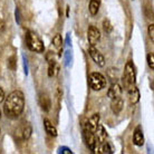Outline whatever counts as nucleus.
Instances as JSON below:
<instances>
[{
	"label": "nucleus",
	"mask_w": 154,
	"mask_h": 154,
	"mask_svg": "<svg viewBox=\"0 0 154 154\" xmlns=\"http://www.w3.org/2000/svg\"><path fill=\"white\" fill-rule=\"evenodd\" d=\"M6 28V23L2 19H0V31H4Z\"/></svg>",
	"instance_id": "26"
},
{
	"label": "nucleus",
	"mask_w": 154,
	"mask_h": 154,
	"mask_svg": "<svg viewBox=\"0 0 154 154\" xmlns=\"http://www.w3.org/2000/svg\"><path fill=\"white\" fill-rule=\"evenodd\" d=\"M100 0H91V2H89V12L93 16L97 15V12L100 10Z\"/></svg>",
	"instance_id": "16"
},
{
	"label": "nucleus",
	"mask_w": 154,
	"mask_h": 154,
	"mask_svg": "<svg viewBox=\"0 0 154 154\" xmlns=\"http://www.w3.org/2000/svg\"><path fill=\"white\" fill-rule=\"evenodd\" d=\"M83 136H84L86 145H87L93 152L97 153V152H98V147H96L97 143H96V140H95V136H94V132L89 131V130H87V128H84V131H83ZM97 146H98V145H97Z\"/></svg>",
	"instance_id": "5"
},
{
	"label": "nucleus",
	"mask_w": 154,
	"mask_h": 154,
	"mask_svg": "<svg viewBox=\"0 0 154 154\" xmlns=\"http://www.w3.org/2000/svg\"><path fill=\"white\" fill-rule=\"evenodd\" d=\"M149 36H150V38L152 42H154V25H150L149 26Z\"/></svg>",
	"instance_id": "24"
},
{
	"label": "nucleus",
	"mask_w": 154,
	"mask_h": 154,
	"mask_svg": "<svg viewBox=\"0 0 154 154\" xmlns=\"http://www.w3.org/2000/svg\"><path fill=\"white\" fill-rule=\"evenodd\" d=\"M107 76L109 79H112L113 82H116L119 79V70L116 69V68H108L107 69Z\"/></svg>",
	"instance_id": "17"
},
{
	"label": "nucleus",
	"mask_w": 154,
	"mask_h": 154,
	"mask_svg": "<svg viewBox=\"0 0 154 154\" xmlns=\"http://www.w3.org/2000/svg\"><path fill=\"white\" fill-rule=\"evenodd\" d=\"M121 94H122V87H121V85H119L117 83H113L112 86L108 89L107 96L109 98H114V97L121 96Z\"/></svg>",
	"instance_id": "11"
},
{
	"label": "nucleus",
	"mask_w": 154,
	"mask_h": 154,
	"mask_svg": "<svg viewBox=\"0 0 154 154\" xmlns=\"http://www.w3.org/2000/svg\"><path fill=\"white\" fill-rule=\"evenodd\" d=\"M31 133H32V128L30 126H27L23 128V140H28L31 136Z\"/></svg>",
	"instance_id": "22"
},
{
	"label": "nucleus",
	"mask_w": 154,
	"mask_h": 154,
	"mask_svg": "<svg viewBox=\"0 0 154 154\" xmlns=\"http://www.w3.org/2000/svg\"><path fill=\"white\" fill-rule=\"evenodd\" d=\"M0 119H1V109H0Z\"/></svg>",
	"instance_id": "29"
},
{
	"label": "nucleus",
	"mask_w": 154,
	"mask_h": 154,
	"mask_svg": "<svg viewBox=\"0 0 154 154\" xmlns=\"http://www.w3.org/2000/svg\"><path fill=\"white\" fill-rule=\"evenodd\" d=\"M146 58H147V64H149V66L151 67V69H154V55H153V53L147 54Z\"/></svg>",
	"instance_id": "23"
},
{
	"label": "nucleus",
	"mask_w": 154,
	"mask_h": 154,
	"mask_svg": "<svg viewBox=\"0 0 154 154\" xmlns=\"http://www.w3.org/2000/svg\"><path fill=\"white\" fill-rule=\"evenodd\" d=\"M103 29H104V31L107 32V34H109V32L113 30V26L111 25V23H109L108 19H104V21H103Z\"/></svg>",
	"instance_id": "21"
},
{
	"label": "nucleus",
	"mask_w": 154,
	"mask_h": 154,
	"mask_svg": "<svg viewBox=\"0 0 154 154\" xmlns=\"http://www.w3.org/2000/svg\"><path fill=\"white\" fill-rule=\"evenodd\" d=\"M4 112L8 117H18L23 113L25 108V96L23 92L14 91L10 93L8 97H5Z\"/></svg>",
	"instance_id": "1"
},
{
	"label": "nucleus",
	"mask_w": 154,
	"mask_h": 154,
	"mask_svg": "<svg viewBox=\"0 0 154 154\" xmlns=\"http://www.w3.org/2000/svg\"><path fill=\"white\" fill-rule=\"evenodd\" d=\"M89 55H91V57L93 58V60L96 63L97 65L100 66V67H104L105 66V58L104 56L100 54V51L95 48L94 46H91L89 47Z\"/></svg>",
	"instance_id": "7"
},
{
	"label": "nucleus",
	"mask_w": 154,
	"mask_h": 154,
	"mask_svg": "<svg viewBox=\"0 0 154 154\" xmlns=\"http://www.w3.org/2000/svg\"><path fill=\"white\" fill-rule=\"evenodd\" d=\"M94 136H95L97 145H100V144H102L103 142L106 141V131H105V128L100 124L97 125L96 130L94 131Z\"/></svg>",
	"instance_id": "9"
},
{
	"label": "nucleus",
	"mask_w": 154,
	"mask_h": 154,
	"mask_svg": "<svg viewBox=\"0 0 154 154\" xmlns=\"http://www.w3.org/2000/svg\"><path fill=\"white\" fill-rule=\"evenodd\" d=\"M128 100L131 104H136L140 100V92L136 87H131L128 89Z\"/></svg>",
	"instance_id": "12"
},
{
	"label": "nucleus",
	"mask_w": 154,
	"mask_h": 154,
	"mask_svg": "<svg viewBox=\"0 0 154 154\" xmlns=\"http://www.w3.org/2000/svg\"><path fill=\"white\" fill-rule=\"evenodd\" d=\"M89 85L93 91H102L106 86V79L100 73H92L89 76Z\"/></svg>",
	"instance_id": "3"
},
{
	"label": "nucleus",
	"mask_w": 154,
	"mask_h": 154,
	"mask_svg": "<svg viewBox=\"0 0 154 154\" xmlns=\"http://www.w3.org/2000/svg\"><path fill=\"white\" fill-rule=\"evenodd\" d=\"M100 124V115L98 114H94L91 119H87V122L84 124V128H87L89 131L94 132L96 130L97 125Z\"/></svg>",
	"instance_id": "10"
},
{
	"label": "nucleus",
	"mask_w": 154,
	"mask_h": 154,
	"mask_svg": "<svg viewBox=\"0 0 154 154\" xmlns=\"http://www.w3.org/2000/svg\"><path fill=\"white\" fill-rule=\"evenodd\" d=\"M4 100H5V93H4V91L0 88V103L1 102H4Z\"/></svg>",
	"instance_id": "27"
},
{
	"label": "nucleus",
	"mask_w": 154,
	"mask_h": 154,
	"mask_svg": "<svg viewBox=\"0 0 154 154\" xmlns=\"http://www.w3.org/2000/svg\"><path fill=\"white\" fill-rule=\"evenodd\" d=\"M135 68L132 62H127L125 66V72H124L123 81L125 82V85H133L135 83Z\"/></svg>",
	"instance_id": "4"
},
{
	"label": "nucleus",
	"mask_w": 154,
	"mask_h": 154,
	"mask_svg": "<svg viewBox=\"0 0 154 154\" xmlns=\"http://www.w3.org/2000/svg\"><path fill=\"white\" fill-rule=\"evenodd\" d=\"M8 64H9V67H10V68H11L12 70L15 69V68H16V67H15V64H16L15 57H11V58H10V59H9V63H8Z\"/></svg>",
	"instance_id": "25"
},
{
	"label": "nucleus",
	"mask_w": 154,
	"mask_h": 154,
	"mask_svg": "<svg viewBox=\"0 0 154 154\" xmlns=\"http://www.w3.org/2000/svg\"><path fill=\"white\" fill-rule=\"evenodd\" d=\"M100 149H98V152L100 153H103V154H109L112 153L113 151L112 149H111V146H109V144H108L107 142H103L102 144H100Z\"/></svg>",
	"instance_id": "18"
},
{
	"label": "nucleus",
	"mask_w": 154,
	"mask_h": 154,
	"mask_svg": "<svg viewBox=\"0 0 154 154\" xmlns=\"http://www.w3.org/2000/svg\"><path fill=\"white\" fill-rule=\"evenodd\" d=\"M44 126H45V130H46V133L50 135V136H57V128L53 125V124L50 123L48 119H45L44 121Z\"/></svg>",
	"instance_id": "15"
},
{
	"label": "nucleus",
	"mask_w": 154,
	"mask_h": 154,
	"mask_svg": "<svg viewBox=\"0 0 154 154\" xmlns=\"http://www.w3.org/2000/svg\"><path fill=\"white\" fill-rule=\"evenodd\" d=\"M53 44H54V46L56 47V48H59V47L62 46V44H63L62 36L59 35V34L55 35V37L53 38Z\"/></svg>",
	"instance_id": "20"
},
{
	"label": "nucleus",
	"mask_w": 154,
	"mask_h": 154,
	"mask_svg": "<svg viewBox=\"0 0 154 154\" xmlns=\"http://www.w3.org/2000/svg\"><path fill=\"white\" fill-rule=\"evenodd\" d=\"M0 132H1V130H0Z\"/></svg>",
	"instance_id": "30"
},
{
	"label": "nucleus",
	"mask_w": 154,
	"mask_h": 154,
	"mask_svg": "<svg viewBox=\"0 0 154 154\" xmlns=\"http://www.w3.org/2000/svg\"><path fill=\"white\" fill-rule=\"evenodd\" d=\"M133 141H134L135 145H137V146H142L143 144H144V137H143V133L141 131V127H137L135 130Z\"/></svg>",
	"instance_id": "14"
},
{
	"label": "nucleus",
	"mask_w": 154,
	"mask_h": 154,
	"mask_svg": "<svg viewBox=\"0 0 154 154\" xmlns=\"http://www.w3.org/2000/svg\"><path fill=\"white\" fill-rule=\"evenodd\" d=\"M123 106H124V102H123V98L121 96H117V97H114L112 98V103H111V109H112V112L114 114H119L121 111L123 109Z\"/></svg>",
	"instance_id": "8"
},
{
	"label": "nucleus",
	"mask_w": 154,
	"mask_h": 154,
	"mask_svg": "<svg viewBox=\"0 0 154 154\" xmlns=\"http://www.w3.org/2000/svg\"><path fill=\"white\" fill-rule=\"evenodd\" d=\"M39 103H40V106L44 111L48 112L50 109V106H51V103H50V98L48 97V95L46 94H42L40 97H39Z\"/></svg>",
	"instance_id": "13"
},
{
	"label": "nucleus",
	"mask_w": 154,
	"mask_h": 154,
	"mask_svg": "<svg viewBox=\"0 0 154 154\" xmlns=\"http://www.w3.org/2000/svg\"><path fill=\"white\" fill-rule=\"evenodd\" d=\"M26 42H27L28 48L35 53H42L45 47H44V42H42V39L39 38L38 36L36 35L32 31H28L26 35Z\"/></svg>",
	"instance_id": "2"
},
{
	"label": "nucleus",
	"mask_w": 154,
	"mask_h": 154,
	"mask_svg": "<svg viewBox=\"0 0 154 154\" xmlns=\"http://www.w3.org/2000/svg\"><path fill=\"white\" fill-rule=\"evenodd\" d=\"M56 73H57V67L55 66V62L54 60H50L49 67H48V76L49 77L54 76Z\"/></svg>",
	"instance_id": "19"
},
{
	"label": "nucleus",
	"mask_w": 154,
	"mask_h": 154,
	"mask_svg": "<svg viewBox=\"0 0 154 154\" xmlns=\"http://www.w3.org/2000/svg\"><path fill=\"white\" fill-rule=\"evenodd\" d=\"M63 153H72V151H69L68 149H63Z\"/></svg>",
	"instance_id": "28"
},
{
	"label": "nucleus",
	"mask_w": 154,
	"mask_h": 154,
	"mask_svg": "<svg viewBox=\"0 0 154 154\" xmlns=\"http://www.w3.org/2000/svg\"><path fill=\"white\" fill-rule=\"evenodd\" d=\"M87 39L91 46H95L100 39V31L95 26H89L87 30Z\"/></svg>",
	"instance_id": "6"
}]
</instances>
